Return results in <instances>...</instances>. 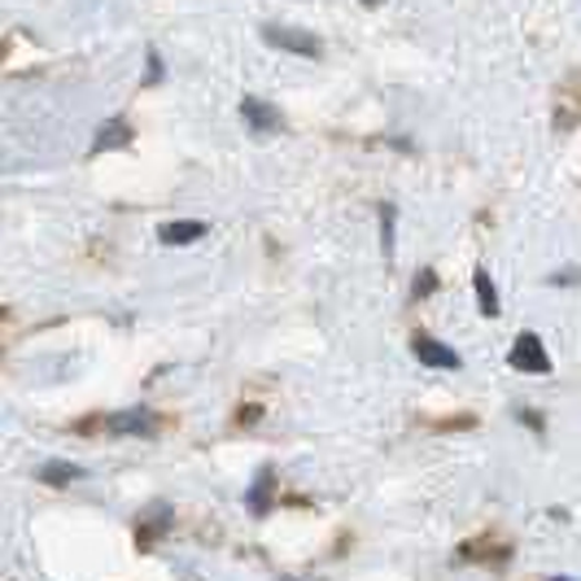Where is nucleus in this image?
<instances>
[{"label": "nucleus", "mask_w": 581, "mask_h": 581, "mask_svg": "<svg viewBox=\"0 0 581 581\" xmlns=\"http://www.w3.org/2000/svg\"><path fill=\"white\" fill-rule=\"evenodd\" d=\"M511 371H524V376H547L551 371V355L547 346L538 342V333H520L511 342V355H508Z\"/></svg>", "instance_id": "1"}, {"label": "nucleus", "mask_w": 581, "mask_h": 581, "mask_svg": "<svg viewBox=\"0 0 581 581\" xmlns=\"http://www.w3.org/2000/svg\"><path fill=\"white\" fill-rule=\"evenodd\" d=\"M263 40L267 44H276V49H285V53H302V58H319V40L310 35V31H289V27H263Z\"/></svg>", "instance_id": "2"}, {"label": "nucleus", "mask_w": 581, "mask_h": 581, "mask_svg": "<svg viewBox=\"0 0 581 581\" xmlns=\"http://www.w3.org/2000/svg\"><path fill=\"white\" fill-rule=\"evenodd\" d=\"M105 429L119 437H153L157 434V420H153V411L149 407H128V411H119V416H110L105 420Z\"/></svg>", "instance_id": "3"}, {"label": "nucleus", "mask_w": 581, "mask_h": 581, "mask_svg": "<svg viewBox=\"0 0 581 581\" xmlns=\"http://www.w3.org/2000/svg\"><path fill=\"white\" fill-rule=\"evenodd\" d=\"M241 119H245V128L249 132H281L285 128V119H281V110L276 105H267V101H241Z\"/></svg>", "instance_id": "4"}, {"label": "nucleus", "mask_w": 581, "mask_h": 581, "mask_svg": "<svg viewBox=\"0 0 581 581\" xmlns=\"http://www.w3.org/2000/svg\"><path fill=\"white\" fill-rule=\"evenodd\" d=\"M157 236H162V245H193V241L206 236V223L202 218H175V223H162Z\"/></svg>", "instance_id": "5"}, {"label": "nucleus", "mask_w": 581, "mask_h": 581, "mask_svg": "<svg viewBox=\"0 0 581 581\" xmlns=\"http://www.w3.org/2000/svg\"><path fill=\"white\" fill-rule=\"evenodd\" d=\"M416 359L425 367H446V371H455L459 367V355L450 350V346H441V342H434V337H416Z\"/></svg>", "instance_id": "6"}, {"label": "nucleus", "mask_w": 581, "mask_h": 581, "mask_svg": "<svg viewBox=\"0 0 581 581\" xmlns=\"http://www.w3.org/2000/svg\"><path fill=\"white\" fill-rule=\"evenodd\" d=\"M272 495H276V472L272 468H263L258 472V481L249 486V495H245V508L254 511V516H267V508H272Z\"/></svg>", "instance_id": "7"}, {"label": "nucleus", "mask_w": 581, "mask_h": 581, "mask_svg": "<svg viewBox=\"0 0 581 581\" xmlns=\"http://www.w3.org/2000/svg\"><path fill=\"white\" fill-rule=\"evenodd\" d=\"M132 141V128L123 123V119H110V123H101V132H96V141H92V153H110V149H123Z\"/></svg>", "instance_id": "8"}, {"label": "nucleus", "mask_w": 581, "mask_h": 581, "mask_svg": "<svg viewBox=\"0 0 581 581\" xmlns=\"http://www.w3.org/2000/svg\"><path fill=\"white\" fill-rule=\"evenodd\" d=\"M83 477V468L79 463H67V459H49L44 468H40V481H49V486H71Z\"/></svg>", "instance_id": "9"}, {"label": "nucleus", "mask_w": 581, "mask_h": 581, "mask_svg": "<svg viewBox=\"0 0 581 581\" xmlns=\"http://www.w3.org/2000/svg\"><path fill=\"white\" fill-rule=\"evenodd\" d=\"M472 289H477V297H481V310L495 319V315H499V293H495V281H490V272H486V267H477V272H472Z\"/></svg>", "instance_id": "10"}, {"label": "nucleus", "mask_w": 581, "mask_h": 581, "mask_svg": "<svg viewBox=\"0 0 581 581\" xmlns=\"http://www.w3.org/2000/svg\"><path fill=\"white\" fill-rule=\"evenodd\" d=\"M437 289V276L434 272H420L416 276V289H411V297H425V293H434Z\"/></svg>", "instance_id": "11"}, {"label": "nucleus", "mask_w": 581, "mask_h": 581, "mask_svg": "<svg viewBox=\"0 0 581 581\" xmlns=\"http://www.w3.org/2000/svg\"><path fill=\"white\" fill-rule=\"evenodd\" d=\"M162 58L157 53H149V62H145V83H162Z\"/></svg>", "instance_id": "12"}, {"label": "nucleus", "mask_w": 581, "mask_h": 581, "mask_svg": "<svg viewBox=\"0 0 581 581\" xmlns=\"http://www.w3.org/2000/svg\"><path fill=\"white\" fill-rule=\"evenodd\" d=\"M551 581H578V578H551Z\"/></svg>", "instance_id": "13"}, {"label": "nucleus", "mask_w": 581, "mask_h": 581, "mask_svg": "<svg viewBox=\"0 0 581 581\" xmlns=\"http://www.w3.org/2000/svg\"><path fill=\"white\" fill-rule=\"evenodd\" d=\"M364 4H380V0H364Z\"/></svg>", "instance_id": "14"}]
</instances>
